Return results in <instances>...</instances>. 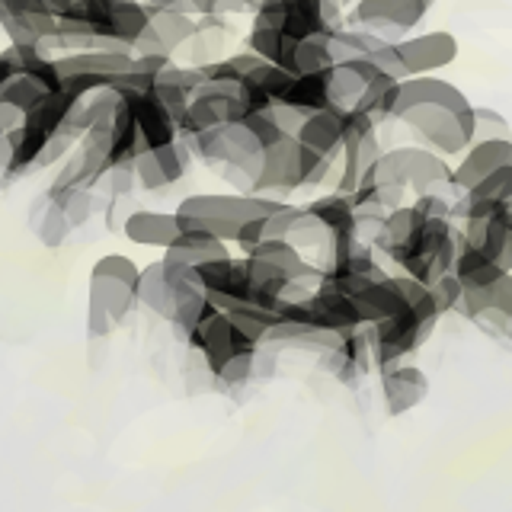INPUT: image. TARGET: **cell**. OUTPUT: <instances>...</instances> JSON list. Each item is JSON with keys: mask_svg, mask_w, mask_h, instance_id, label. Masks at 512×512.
I'll use <instances>...</instances> for the list:
<instances>
[{"mask_svg": "<svg viewBox=\"0 0 512 512\" xmlns=\"http://www.w3.org/2000/svg\"><path fill=\"white\" fill-rule=\"evenodd\" d=\"M455 189L464 205H512V141L471 144L455 164Z\"/></svg>", "mask_w": 512, "mask_h": 512, "instance_id": "10", "label": "cell"}, {"mask_svg": "<svg viewBox=\"0 0 512 512\" xmlns=\"http://www.w3.org/2000/svg\"><path fill=\"white\" fill-rule=\"evenodd\" d=\"M378 378H381V404L388 410V416H404L429 397V378L413 362L384 368V372H378Z\"/></svg>", "mask_w": 512, "mask_h": 512, "instance_id": "18", "label": "cell"}, {"mask_svg": "<svg viewBox=\"0 0 512 512\" xmlns=\"http://www.w3.org/2000/svg\"><path fill=\"white\" fill-rule=\"evenodd\" d=\"M301 148H308L311 154L340 164L343 157V112H314L308 116L295 132Z\"/></svg>", "mask_w": 512, "mask_h": 512, "instance_id": "23", "label": "cell"}, {"mask_svg": "<svg viewBox=\"0 0 512 512\" xmlns=\"http://www.w3.org/2000/svg\"><path fill=\"white\" fill-rule=\"evenodd\" d=\"M55 202L64 208V215H68L71 228H80V224H87L90 215L96 212L93 192H71V196H61V199H55Z\"/></svg>", "mask_w": 512, "mask_h": 512, "instance_id": "28", "label": "cell"}, {"mask_svg": "<svg viewBox=\"0 0 512 512\" xmlns=\"http://www.w3.org/2000/svg\"><path fill=\"white\" fill-rule=\"evenodd\" d=\"M461 45L448 29H432V32H413L410 39L397 42V55L404 64L407 80L410 77H432L436 71L452 68L458 61Z\"/></svg>", "mask_w": 512, "mask_h": 512, "instance_id": "17", "label": "cell"}, {"mask_svg": "<svg viewBox=\"0 0 512 512\" xmlns=\"http://www.w3.org/2000/svg\"><path fill=\"white\" fill-rule=\"evenodd\" d=\"M474 103L445 77H410L397 84L391 122H400L439 157H464L474 144Z\"/></svg>", "mask_w": 512, "mask_h": 512, "instance_id": "1", "label": "cell"}, {"mask_svg": "<svg viewBox=\"0 0 512 512\" xmlns=\"http://www.w3.org/2000/svg\"><path fill=\"white\" fill-rule=\"evenodd\" d=\"M189 160H192L189 144L176 141V144H170V148H157L151 154H144L132 167V176L141 189L160 192V189H170L183 180L186 170H189Z\"/></svg>", "mask_w": 512, "mask_h": 512, "instance_id": "19", "label": "cell"}, {"mask_svg": "<svg viewBox=\"0 0 512 512\" xmlns=\"http://www.w3.org/2000/svg\"><path fill=\"white\" fill-rule=\"evenodd\" d=\"M141 266L125 253H106L90 266L87 282V333L93 340L116 333L138 304Z\"/></svg>", "mask_w": 512, "mask_h": 512, "instance_id": "6", "label": "cell"}, {"mask_svg": "<svg viewBox=\"0 0 512 512\" xmlns=\"http://www.w3.org/2000/svg\"><path fill=\"white\" fill-rule=\"evenodd\" d=\"M151 23L135 48V58H173L183 45L196 42L199 20L186 16L176 4H148Z\"/></svg>", "mask_w": 512, "mask_h": 512, "instance_id": "16", "label": "cell"}, {"mask_svg": "<svg viewBox=\"0 0 512 512\" xmlns=\"http://www.w3.org/2000/svg\"><path fill=\"white\" fill-rule=\"evenodd\" d=\"M429 295H432V301H436L439 314H452L461 308V301H464V285L455 276H445L436 285H429Z\"/></svg>", "mask_w": 512, "mask_h": 512, "instance_id": "27", "label": "cell"}, {"mask_svg": "<svg viewBox=\"0 0 512 512\" xmlns=\"http://www.w3.org/2000/svg\"><path fill=\"white\" fill-rule=\"evenodd\" d=\"M164 256H167V260H173V263L189 266V269H202L208 263L228 260V256H234V253H231L228 244H221V240L199 237V234H183Z\"/></svg>", "mask_w": 512, "mask_h": 512, "instance_id": "25", "label": "cell"}, {"mask_svg": "<svg viewBox=\"0 0 512 512\" xmlns=\"http://www.w3.org/2000/svg\"><path fill=\"white\" fill-rule=\"evenodd\" d=\"M125 240H132L135 247H151V250H170L176 240L183 237L180 218L176 212H154V208H135L122 221Z\"/></svg>", "mask_w": 512, "mask_h": 512, "instance_id": "22", "label": "cell"}, {"mask_svg": "<svg viewBox=\"0 0 512 512\" xmlns=\"http://www.w3.org/2000/svg\"><path fill=\"white\" fill-rule=\"evenodd\" d=\"M176 141H180V125L154 100V93L119 96L116 116H112L109 173L132 170L144 154L170 148Z\"/></svg>", "mask_w": 512, "mask_h": 512, "instance_id": "4", "label": "cell"}, {"mask_svg": "<svg viewBox=\"0 0 512 512\" xmlns=\"http://www.w3.org/2000/svg\"><path fill=\"white\" fill-rule=\"evenodd\" d=\"M29 228H32V234L39 237L42 247H61L64 240H68V234L74 231L68 215H64V208L55 199H48V196H39L36 202H32Z\"/></svg>", "mask_w": 512, "mask_h": 512, "instance_id": "24", "label": "cell"}, {"mask_svg": "<svg viewBox=\"0 0 512 512\" xmlns=\"http://www.w3.org/2000/svg\"><path fill=\"white\" fill-rule=\"evenodd\" d=\"M372 250L388 256L407 276L420 285H436L439 279L452 276L458 260V221L452 218H426L413 202L397 208L381 224Z\"/></svg>", "mask_w": 512, "mask_h": 512, "instance_id": "2", "label": "cell"}, {"mask_svg": "<svg viewBox=\"0 0 512 512\" xmlns=\"http://www.w3.org/2000/svg\"><path fill=\"white\" fill-rule=\"evenodd\" d=\"M458 260L452 276L480 292L512 276V205H458Z\"/></svg>", "mask_w": 512, "mask_h": 512, "instance_id": "3", "label": "cell"}, {"mask_svg": "<svg viewBox=\"0 0 512 512\" xmlns=\"http://www.w3.org/2000/svg\"><path fill=\"white\" fill-rule=\"evenodd\" d=\"M58 13L77 16L90 29L93 52L135 55V48L151 23L148 4L138 0H52Z\"/></svg>", "mask_w": 512, "mask_h": 512, "instance_id": "7", "label": "cell"}, {"mask_svg": "<svg viewBox=\"0 0 512 512\" xmlns=\"http://www.w3.org/2000/svg\"><path fill=\"white\" fill-rule=\"evenodd\" d=\"M320 365H324L336 381L356 384L359 378H365L375 368L372 336H368V330H356V333L340 336L327 356H320Z\"/></svg>", "mask_w": 512, "mask_h": 512, "instance_id": "21", "label": "cell"}, {"mask_svg": "<svg viewBox=\"0 0 512 512\" xmlns=\"http://www.w3.org/2000/svg\"><path fill=\"white\" fill-rule=\"evenodd\" d=\"M55 68L61 77V90H68L80 100L112 90L125 74H132L135 55L119 52H77V55H55Z\"/></svg>", "mask_w": 512, "mask_h": 512, "instance_id": "13", "label": "cell"}, {"mask_svg": "<svg viewBox=\"0 0 512 512\" xmlns=\"http://www.w3.org/2000/svg\"><path fill=\"white\" fill-rule=\"evenodd\" d=\"M439 320H442V314L436 308V301H432L429 288L416 285L404 308H400L391 320H384V324L368 330L378 372L404 365L416 349H423L429 343V336L436 333Z\"/></svg>", "mask_w": 512, "mask_h": 512, "instance_id": "8", "label": "cell"}, {"mask_svg": "<svg viewBox=\"0 0 512 512\" xmlns=\"http://www.w3.org/2000/svg\"><path fill=\"white\" fill-rule=\"evenodd\" d=\"M484 141H512V125L496 109L477 106L474 109V144Z\"/></svg>", "mask_w": 512, "mask_h": 512, "instance_id": "26", "label": "cell"}, {"mask_svg": "<svg viewBox=\"0 0 512 512\" xmlns=\"http://www.w3.org/2000/svg\"><path fill=\"white\" fill-rule=\"evenodd\" d=\"M426 13L429 0H359L349 10V26L397 45L413 36V29L426 20Z\"/></svg>", "mask_w": 512, "mask_h": 512, "instance_id": "14", "label": "cell"}, {"mask_svg": "<svg viewBox=\"0 0 512 512\" xmlns=\"http://www.w3.org/2000/svg\"><path fill=\"white\" fill-rule=\"evenodd\" d=\"M0 29L7 45L45 52L55 48L58 16L48 7V0H0Z\"/></svg>", "mask_w": 512, "mask_h": 512, "instance_id": "15", "label": "cell"}, {"mask_svg": "<svg viewBox=\"0 0 512 512\" xmlns=\"http://www.w3.org/2000/svg\"><path fill=\"white\" fill-rule=\"evenodd\" d=\"M61 90L55 55L29 52V48L7 45L0 52V100L16 112H32L48 96Z\"/></svg>", "mask_w": 512, "mask_h": 512, "instance_id": "11", "label": "cell"}, {"mask_svg": "<svg viewBox=\"0 0 512 512\" xmlns=\"http://www.w3.org/2000/svg\"><path fill=\"white\" fill-rule=\"evenodd\" d=\"M282 202L266 199V196H247V192H196L186 196L180 205L173 208L180 218L183 234H199L212 237L221 244H234L253 221L266 218L269 212H276Z\"/></svg>", "mask_w": 512, "mask_h": 512, "instance_id": "5", "label": "cell"}, {"mask_svg": "<svg viewBox=\"0 0 512 512\" xmlns=\"http://www.w3.org/2000/svg\"><path fill=\"white\" fill-rule=\"evenodd\" d=\"M308 208H311V215L327 228V234L333 237L330 260L340 250L362 244L359 221H356V202H352V196H343V192H327V196H317L314 202H308Z\"/></svg>", "mask_w": 512, "mask_h": 512, "instance_id": "20", "label": "cell"}, {"mask_svg": "<svg viewBox=\"0 0 512 512\" xmlns=\"http://www.w3.org/2000/svg\"><path fill=\"white\" fill-rule=\"evenodd\" d=\"M388 164L394 170V176L400 180V186L407 189V196L423 199V196H439L455 205H461V196L455 189V167L448 164L445 157H439L436 151L423 148V144H407V148H391L384 151Z\"/></svg>", "mask_w": 512, "mask_h": 512, "instance_id": "12", "label": "cell"}, {"mask_svg": "<svg viewBox=\"0 0 512 512\" xmlns=\"http://www.w3.org/2000/svg\"><path fill=\"white\" fill-rule=\"evenodd\" d=\"M186 343L205 359L212 378L228 384V388L247 384L256 368V359H260V346L247 340L234 320L228 314H221L218 308L189 333Z\"/></svg>", "mask_w": 512, "mask_h": 512, "instance_id": "9", "label": "cell"}]
</instances>
